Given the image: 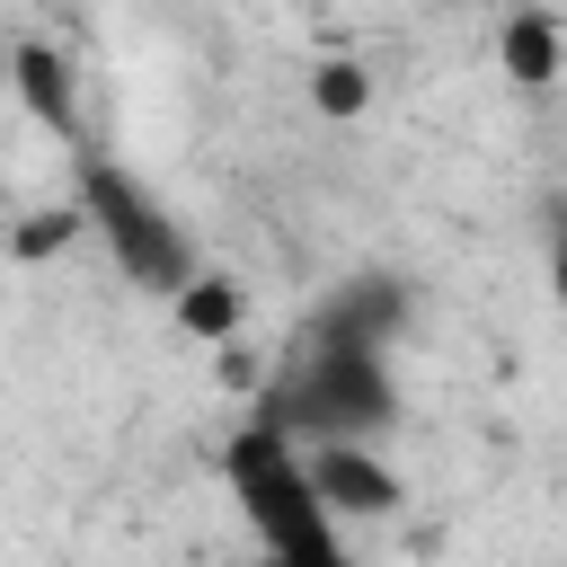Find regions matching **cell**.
<instances>
[{"mask_svg": "<svg viewBox=\"0 0 567 567\" xmlns=\"http://www.w3.org/2000/svg\"><path fill=\"white\" fill-rule=\"evenodd\" d=\"M221 487L248 523L257 567H354V540L328 514V496L310 478V452L275 408H257L221 434Z\"/></svg>", "mask_w": 567, "mask_h": 567, "instance_id": "cell-1", "label": "cell"}, {"mask_svg": "<svg viewBox=\"0 0 567 567\" xmlns=\"http://www.w3.org/2000/svg\"><path fill=\"white\" fill-rule=\"evenodd\" d=\"M80 230L106 248V266L124 275V284H142V292H177L195 266H204V248H195V230L168 213V195L159 186H142L124 159H106V151H80Z\"/></svg>", "mask_w": 567, "mask_h": 567, "instance_id": "cell-2", "label": "cell"}, {"mask_svg": "<svg viewBox=\"0 0 567 567\" xmlns=\"http://www.w3.org/2000/svg\"><path fill=\"white\" fill-rule=\"evenodd\" d=\"M399 408V381L381 363V346L363 337H328L292 363V381L275 390V416L301 434V443H328V434H381Z\"/></svg>", "mask_w": 567, "mask_h": 567, "instance_id": "cell-3", "label": "cell"}, {"mask_svg": "<svg viewBox=\"0 0 567 567\" xmlns=\"http://www.w3.org/2000/svg\"><path fill=\"white\" fill-rule=\"evenodd\" d=\"M301 452H310V478H319V496H328V514H337L346 532L390 523V514L408 505V478L390 470V452H381L372 434H328V443H301Z\"/></svg>", "mask_w": 567, "mask_h": 567, "instance_id": "cell-4", "label": "cell"}, {"mask_svg": "<svg viewBox=\"0 0 567 567\" xmlns=\"http://www.w3.org/2000/svg\"><path fill=\"white\" fill-rule=\"evenodd\" d=\"M496 71H505L514 89H549V80L567 71V18H558V9H514V18L496 27Z\"/></svg>", "mask_w": 567, "mask_h": 567, "instance_id": "cell-5", "label": "cell"}, {"mask_svg": "<svg viewBox=\"0 0 567 567\" xmlns=\"http://www.w3.org/2000/svg\"><path fill=\"white\" fill-rule=\"evenodd\" d=\"M168 319H177L186 337H204V346H230V337L248 328V284L221 275V266H195V275L168 292Z\"/></svg>", "mask_w": 567, "mask_h": 567, "instance_id": "cell-6", "label": "cell"}, {"mask_svg": "<svg viewBox=\"0 0 567 567\" xmlns=\"http://www.w3.org/2000/svg\"><path fill=\"white\" fill-rule=\"evenodd\" d=\"M18 97L53 124V133H71L80 142V106H71V71L44 53V44H18Z\"/></svg>", "mask_w": 567, "mask_h": 567, "instance_id": "cell-7", "label": "cell"}, {"mask_svg": "<svg viewBox=\"0 0 567 567\" xmlns=\"http://www.w3.org/2000/svg\"><path fill=\"white\" fill-rule=\"evenodd\" d=\"M310 106H319L328 124H354V115L372 106V71H363L354 53H328V62H310Z\"/></svg>", "mask_w": 567, "mask_h": 567, "instance_id": "cell-8", "label": "cell"}, {"mask_svg": "<svg viewBox=\"0 0 567 567\" xmlns=\"http://www.w3.org/2000/svg\"><path fill=\"white\" fill-rule=\"evenodd\" d=\"M549 301H558V319H567V230H558V248H549Z\"/></svg>", "mask_w": 567, "mask_h": 567, "instance_id": "cell-9", "label": "cell"}]
</instances>
